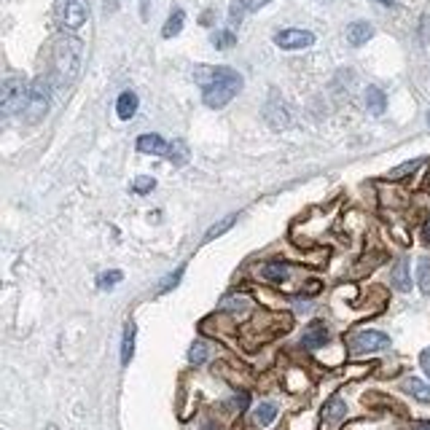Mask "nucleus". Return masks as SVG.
Wrapping results in <instances>:
<instances>
[{"mask_svg":"<svg viewBox=\"0 0 430 430\" xmlns=\"http://www.w3.org/2000/svg\"><path fill=\"white\" fill-rule=\"evenodd\" d=\"M194 78L202 86V100L207 108H224L242 89V76L231 68H196Z\"/></svg>","mask_w":430,"mask_h":430,"instance_id":"f257e3e1","label":"nucleus"},{"mask_svg":"<svg viewBox=\"0 0 430 430\" xmlns=\"http://www.w3.org/2000/svg\"><path fill=\"white\" fill-rule=\"evenodd\" d=\"M81 54H84V43L73 35H65L57 41L54 46V76H57V84L68 86L76 81L78 70H81Z\"/></svg>","mask_w":430,"mask_h":430,"instance_id":"f03ea898","label":"nucleus"},{"mask_svg":"<svg viewBox=\"0 0 430 430\" xmlns=\"http://www.w3.org/2000/svg\"><path fill=\"white\" fill-rule=\"evenodd\" d=\"M27 100H30V86L22 76H8L3 81V89H0V110L6 116H14L19 110L27 108Z\"/></svg>","mask_w":430,"mask_h":430,"instance_id":"7ed1b4c3","label":"nucleus"},{"mask_svg":"<svg viewBox=\"0 0 430 430\" xmlns=\"http://www.w3.org/2000/svg\"><path fill=\"white\" fill-rule=\"evenodd\" d=\"M46 110H49V81L35 78L30 84V100H27V108H24V116H27L30 124H38L46 116Z\"/></svg>","mask_w":430,"mask_h":430,"instance_id":"20e7f679","label":"nucleus"},{"mask_svg":"<svg viewBox=\"0 0 430 430\" xmlns=\"http://www.w3.org/2000/svg\"><path fill=\"white\" fill-rule=\"evenodd\" d=\"M390 347V336L382 334V331H361L350 339V350L355 355H363V352H379V350H387Z\"/></svg>","mask_w":430,"mask_h":430,"instance_id":"39448f33","label":"nucleus"},{"mask_svg":"<svg viewBox=\"0 0 430 430\" xmlns=\"http://www.w3.org/2000/svg\"><path fill=\"white\" fill-rule=\"evenodd\" d=\"M275 43L280 49H285V52H296V49L312 46L315 43V35L310 30H296V27H291V30H280L275 35Z\"/></svg>","mask_w":430,"mask_h":430,"instance_id":"423d86ee","label":"nucleus"},{"mask_svg":"<svg viewBox=\"0 0 430 430\" xmlns=\"http://www.w3.org/2000/svg\"><path fill=\"white\" fill-rule=\"evenodd\" d=\"M89 19V0H68L65 6V27L68 30H78L84 27Z\"/></svg>","mask_w":430,"mask_h":430,"instance_id":"0eeeda50","label":"nucleus"},{"mask_svg":"<svg viewBox=\"0 0 430 430\" xmlns=\"http://www.w3.org/2000/svg\"><path fill=\"white\" fill-rule=\"evenodd\" d=\"M170 145L167 140L162 138V135H140L138 138V151L143 154H151V156H170Z\"/></svg>","mask_w":430,"mask_h":430,"instance_id":"6e6552de","label":"nucleus"},{"mask_svg":"<svg viewBox=\"0 0 430 430\" xmlns=\"http://www.w3.org/2000/svg\"><path fill=\"white\" fill-rule=\"evenodd\" d=\"M326 342H328V328L320 320L310 323V326L304 328V334H301V344L307 350H317V347H323Z\"/></svg>","mask_w":430,"mask_h":430,"instance_id":"1a4fd4ad","label":"nucleus"},{"mask_svg":"<svg viewBox=\"0 0 430 430\" xmlns=\"http://www.w3.org/2000/svg\"><path fill=\"white\" fill-rule=\"evenodd\" d=\"M371 35H374V27H371L368 22H352V24L347 27V41H350V46H363L366 41H371Z\"/></svg>","mask_w":430,"mask_h":430,"instance_id":"9d476101","label":"nucleus"},{"mask_svg":"<svg viewBox=\"0 0 430 430\" xmlns=\"http://www.w3.org/2000/svg\"><path fill=\"white\" fill-rule=\"evenodd\" d=\"M266 121L275 127V129H282V127H288L291 124V116H288V110H285V105L272 100V103L266 105Z\"/></svg>","mask_w":430,"mask_h":430,"instance_id":"9b49d317","label":"nucleus"},{"mask_svg":"<svg viewBox=\"0 0 430 430\" xmlns=\"http://www.w3.org/2000/svg\"><path fill=\"white\" fill-rule=\"evenodd\" d=\"M393 285L403 293L412 288V275H409V261L406 258H398L396 266H393Z\"/></svg>","mask_w":430,"mask_h":430,"instance_id":"f8f14e48","label":"nucleus"},{"mask_svg":"<svg viewBox=\"0 0 430 430\" xmlns=\"http://www.w3.org/2000/svg\"><path fill=\"white\" fill-rule=\"evenodd\" d=\"M366 108H368L374 116H382L385 108H387V97H385V92L377 89V86H368V89H366Z\"/></svg>","mask_w":430,"mask_h":430,"instance_id":"ddd939ff","label":"nucleus"},{"mask_svg":"<svg viewBox=\"0 0 430 430\" xmlns=\"http://www.w3.org/2000/svg\"><path fill=\"white\" fill-rule=\"evenodd\" d=\"M116 113H119V119L129 121L135 113H138V94L135 92H124L119 97V103H116Z\"/></svg>","mask_w":430,"mask_h":430,"instance_id":"4468645a","label":"nucleus"},{"mask_svg":"<svg viewBox=\"0 0 430 430\" xmlns=\"http://www.w3.org/2000/svg\"><path fill=\"white\" fill-rule=\"evenodd\" d=\"M403 390H406L409 396L417 398V401H422V403H430V385H428V382L409 377L406 382H403Z\"/></svg>","mask_w":430,"mask_h":430,"instance_id":"2eb2a0df","label":"nucleus"},{"mask_svg":"<svg viewBox=\"0 0 430 430\" xmlns=\"http://www.w3.org/2000/svg\"><path fill=\"white\" fill-rule=\"evenodd\" d=\"M135 334H138L135 323H127V328H124V342H121V363L124 366L132 361V355H135Z\"/></svg>","mask_w":430,"mask_h":430,"instance_id":"dca6fc26","label":"nucleus"},{"mask_svg":"<svg viewBox=\"0 0 430 430\" xmlns=\"http://www.w3.org/2000/svg\"><path fill=\"white\" fill-rule=\"evenodd\" d=\"M183 22H186L183 8H175V11L170 14V19L164 22V30H162V35H164V38H175V35H180V30H183Z\"/></svg>","mask_w":430,"mask_h":430,"instance_id":"f3484780","label":"nucleus"},{"mask_svg":"<svg viewBox=\"0 0 430 430\" xmlns=\"http://www.w3.org/2000/svg\"><path fill=\"white\" fill-rule=\"evenodd\" d=\"M264 277H266L269 282H282V280H288V264H282V261H269V264L264 266Z\"/></svg>","mask_w":430,"mask_h":430,"instance_id":"a211bd4d","label":"nucleus"},{"mask_svg":"<svg viewBox=\"0 0 430 430\" xmlns=\"http://www.w3.org/2000/svg\"><path fill=\"white\" fill-rule=\"evenodd\" d=\"M237 221H240V215H234V213H231V215H226V218H224V221H221V224H215V226H210V229H207L205 242H213V240H215V237H221V234H226V231H229L231 226L237 224Z\"/></svg>","mask_w":430,"mask_h":430,"instance_id":"6ab92c4d","label":"nucleus"},{"mask_svg":"<svg viewBox=\"0 0 430 430\" xmlns=\"http://www.w3.org/2000/svg\"><path fill=\"white\" fill-rule=\"evenodd\" d=\"M344 414H347V406H344L342 398H331V401L326 403L323 417H326L328 422H339V420H344Z\"/></svg>","mask_w":430,"mask_h":430,"instance_id":"aec40b11","label":"nucleus"},{"mask_svg":"<svg viewBox=\"0 0 430 430\" xmlns=\"http://www.w3.org/2000/svg\"><path fill=\"white\" fill-rule=\"evenodd\" d=\"M248 8H250V3H248V0H231V8H229V24H231V27H237Z\"/></svg>","mask_w":430,"mask_h":430,"instance_id":"412c9836","label":"nucleus"},{"mask_svg":"<svg viewBox=\"0 0 430 430\" xmlns=\"http://www.w3.org/2000/svg\"><path fill=\"white\" fill-rule=\"evenodd\" d=\"M275 417H277V406L275 403H261L256 409V422L258 425H269V422H275Z\"/></svg>","mask_w":430,"mask_h":430,"instance_id":"4be33fe9","label":"nucleus"},{"mask_svg":"<svg viewBox=\"0 0 430 430\" xmlns=\"http://www.w3.org/2000/svg\"><path fill=\"white\" fill-rule=\"evenodd\" d=\"M417 277H420V288L425 296H430V258H422L417 266Z\"/></svg>","mask_w":430,"mask_h":430,"instance_id":"5701e85b","label":"nucleus"},{"mask_svg":"<svg viewBox=\"0 0 430 430\" xmlns=\"http://www.w3.org/2000/svg\"><path fill=\"white\" fill-rule=\"evenodd\" d=\"M213 43H215V49H229V46L237 43V35L231 33V27H229V30H221V33L213 35Z\"/></svg>","mask_w":430,"mask_h":430,"instance_id":"b1692460","label":"nucleus"},{"mask_svg":"<svg viewBox=\"0 0 430 430\" xmlns=\"http://www.w3.org/2000/svg\"><path fill=\"white\" fill-rule=\"evenodd\" d=\"M189 361L194 363V366H202V363L207 361V344L205 342H194V344H191Z\"/></svg>","mask_w":430,"mask_h":430,"instance_id":"393cba45","label":"nucleus"},{"mask_svg":"<svg viewBox=\"0 0 430 430\" xmlns=\"http://www.w3.org/2000/svg\"><path fill=\"white\" fill-rule=\"evenodd\" d=\"M170 162H175V164H186V159H189V151H186V143H172L170 145V156H167Z\"/></svg>","mask_w":430,"mask_h":430,"instance_id":"a878e982","label":"nucleus"},{"mask_svg":"<svg viewBox=\"0 0 430 430\" xmlns=\"http://www.w3.org/2000/svg\"><path fill=\"white\" fill-rule=\"evenodd\" d=\"M121 272L119 269H113V272H105V275H100L97 277V288H100V291H108V288H113V285H116V282H121Z\"/></svg>","mask_w":430,"mask_h":430,"instance_id":"bb28decb","label":"nucleus"},{"mask_svg":"<svg viewBox=\"0 0 430 430\" xmlns=\"http://www.w3.org/2000/svg\"><path fill=\"white\" fill-rule=\"evenodd\" d=\"M183 269H186V266H180V269H178L175 275H170V277H167V280L162 282V288H159V293H167V291H170V288H175V285L180 282V277H183Z\"/></svg>","mask_w":430,"mask_h":430,"instance_id":"cd10ccee","label":"nucleus"},{"mask_svg":"<svg viewBox=\"0 0 430 430\" xmlns=\"http://www.w3.org/2000/svg\"><path fill=\"white\" fill-rule=\"evenodd\" d=\"M132 189L138 191V194H145V191H154V189H156V180H154V178H138Z\"/></svg>","mask_w":430,"mask_h":430,"instance_id":"c85d7f7f","label":"nucleus"},{"mask_svg":"<svg viewBox=\"0 0 430 430\" xmlns=\"http://www.w3.org/2000/svg\"><path fill=\"white\" fill-rule=\"evenodd\" d=\"M420 167V162H406V164H401L398 170L390 172V178H403V175H409V172H414Z\"/></svg>","mask_w":430,"mask_h":430,"instance_id":"c756f323","label":"nucleus"},{"mask_svg":"<svg viewBox=\"0 0 430 430\" xmlns=\"http://www.w3.org/2000/svg\"><path fill=\"white\" fill-rule=\"evenodd\" d=\"M245 304H248V299H245V296H237V299H226L224 310H242Z\"/></svg>","mask_w":430,"mask_h":430,"instance_id":"7c9ffc66","label":"nucleus"},{"mask_svg":"<svg viewBox=\"0 0 430 430\" xmlns=\"http://www.w3.org/2000/svg\"><path fill=\"white\" fill-rule=\"evenodd\" d=\"M420 363H422V371L430 377V347L428 350H422V355H420Z\"/></svg>","mask_w":430,"mask_h":430,"instance_id":"2f4dec72","label":"nucleus"},{"mask_svg":"<svg viewBox=\"0 0 430 430\" xmlns=\"http://www.w3.org/2000/svg\"><path fill=\"white\" fill-rule=\"evenodd\" d=\"M422 41H430V17H422Z\"/></svg>","mask_w":430,"mask_h":430,"instance_id":"473e14b6","label":"nucleus"},{"mask_svg":"<svg viewBox=\"0 0 430 430\" xmlns=\"http://www.w3.org/2000/svg\"><path fill=\"white\" fill-rule=\"evenodd\" d=\"M148 3H151V0H140V17H143V22L148 19Z\"/></svg>","mask_w":430,"mask_h":430,"instance_id":"72a5a7b5","label":"nucleus"},{"mask_svg":"<svg viewBox=\"0 0 430 430\" xmlns=\"http://www.w3.org/2000/svg\"><path fill=\"white\" fill-rule=\"evenodd\" d=\"M116 3H119V0H105V11L113 14V11H116Z\"/></svg>","mask_w":430,"mask_h":430,"instance_id":"f704fd0d","label":"nucleus"},{"mask_svg":"<svg viewBox=\"0 0 430 430\" xmlns=\"http://www.w3.org/2000/svg\"><path fill=\"white\" fill-rule=\"evenodd\" d=\"M266 3H269V0H250V8H253V11H256V8H264V6H266Z\"/></svg>","mask_w":430,"mask_h":430,"instance_id":"c9c22d12","label":"nucleus"},{"mask_svg":"<svg viewBox=\"0 0 430 430\" xmlns=\"http://www.w3.org/2000/svg\"><path fill=\"white\" fill-rule=\"evenodd\" d=\"M414 430H430V422H414Z\"/></svg>","mask_w":430,"mask_h":430,"instance_id":"e433bc0d","label":"nucleus"},{"mask_svg":"<svg viewBox=\"0 0 430 430\" xmlns=\"http://www.w3.org/2000/svg\"><path fill=\"white\" fill-rule=\"evenodd\" d=\"M382 6H396V0H379Z\"/></svg>","mask_w":430,"mask_h":430,"instance_id":"4c0bfd02","label":"nucleus"},{"mask_svg":"<svg viewBox=\"0 0 430 430\" xmlns=\"http://www.w3.org/2000/svg\"><path fill=\"white\" fill-rule=\"evenodd\" d=\"M46 430H57V425H49V428H46Z\"/></svg>","mask_w":430,"mask_h":430,"instance_id":"58836bf2","label":"nucleus"},{"mask_svg":"<svg viewBox=\"0 0 430 430\" xmlns=\"http://www.w3.org/2000/svg\"><path fill=\"white\" fill-rule=\"evenodd\" d=\"M428 124H430V113H428Z\"/></svg>","mask_w":430,"mask_h":430,"instance_id":"ea45409f","label":"nucleus"}]
</instances>
